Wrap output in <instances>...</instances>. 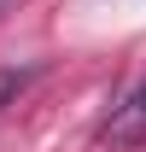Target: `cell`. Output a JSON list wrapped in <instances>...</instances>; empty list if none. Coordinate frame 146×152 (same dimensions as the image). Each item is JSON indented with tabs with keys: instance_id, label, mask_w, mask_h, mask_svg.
<instances>
[{
	"instance_id": "obj_2",
	"label": "cell",
	"mask_w": 146,
	"mask_h": 152,
	"mask_svg": "<svg viewBox=\"0 0 146 152\" xmlns=\"http://www.w3.org/2000/svg\"><path fill=\"white\" fill-rule=\"evenodd\" d=\"M18 88H23V70H0V111L18 99Z\"/></svg>"
},
{
	"instance_id": "obj_3",
	"label": "cell",
	"mask_w": 146,
	"mask_h": 152,
	"mask_svg": "<svg viewBox=\"0 0 146 152\" xmlns=\"http://www.w3.org/2000/svg\"><path fill=\"white\" fill-rule=\"evenodd\" d=\"M12 6H18V0H0V18H6V12H12Z\"/></svg>"
},
{
	"instance_id": "obj_1",
	"label": "cell",
	"mask_w": 146,
	"mask_h": 152,
	"mask_svg": "<svg viewBox=\"0 0 146 152\" xmlns=\"http://www.w3.org/2000/svg\"><path fill=\"white\" fill-rule=\"evenodd\" d=\"M105 140H146V88L117 105V117L105 123Z\"/></svg>"
}]
</instances>
